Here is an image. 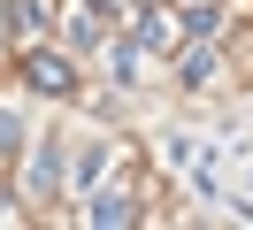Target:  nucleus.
Segmentation results:
<instances>
[{
	"mask_svg": "<svg viewBox=\"0 0 253 230\" xmlns=\"http://www.w3.org/2000/svg\"><path fill=\"white\" fill-rule=\"evenodd\" d=\"M31 85H39V92H69V85H77L69 54H31Z\"/></svg>",
	"mask_w": 253,
	"mask_h": 230,
	"instance_id": "nucleus-1",
	"label": "nucleus"
},
{
	"mask_svg": "<svg viewBox=\"0 0 253 230\" xmlns=\"http://www.w3.org/2000/svg\"><path fill=\"white\" fill-rule=\"evenodd\" d=\"M54 184H62V138H46V146H39V161H31V199H46Z\"/></svg>",
	"mask_w": 253,
	"mask_h": 230,
	"instance_id": "nucleus-2",
	"label": "nucleus"
},
{
	"mask_svg": "<svg viewBox=\"0 0 253 230\" xmlns=\"http://www.w3.org/2000/svg\"><path fill=\"white\" fill-rule=\"evenodd\" d=\"M138 46H146V54L176 46V15H169V8H146V15H138Z\"/></svg>",
	"mask_w": 253,
	"mask_h": 230,
	"instance_id": "nucleus-3",
	"label": "nucleus"
},
{
	"mask_svg": "<svg viewBox=\"0 0 253 230\" xmlns=\"http://www.w3.org/2000/svg\"><path fill=\"white\" fill-rule=\"evenodd\" d=\"M215 69H222V61H215V46H192V54L176 61V77H184V85H215Z\"/></svg>",
	"mask_w": 253,
	"mask_h": 230,
	"instance_id": "nucleus-4",
	"label": "nucleus"
},
{
	"mask_svg": "<svg viewBox=\"0 0 253 230\" xmlns=\"http://www.w3.org/2000/svg\"><path fill=\"white\" fill-rule=\"evenodd\" d=\"M84 223H130V199H123V192H92Z\"/></svg>",
	"mask_w": 253,
	"mask_h": 230,
	"instance_id": "nucleus-5",
	"label": "nucleus"
},
{
	"mask_svg": "<svg viewBox=\"0 0 253 230\" xmlns=\"http://www.w3.org/2000/svg\"><path fill=\"white\" fill-rule=\"evenodd\" d=\"M215 23H222L215 8H184V15H176V31H192V39H215Z\"/></svg>",
	"mask_w": 253,
	"mask_h": 230,
	"instance_id": "nucleus-6",
	"label": "nucleus"
},
{
	"mask_svg": "<svg viewBox=\"0 0 253 230\" xmlns=\"http://www.w3.org/2000/svg\"><path fill=\"white\" fill-rule=\"evenodd\" d=\"M16 146H23V123H16V107H0V161H16Z\"/></svg>",
	"mask_w": 253,
	"mask_h": 230,
	"instance_id": "nucleus-7",
	"label": "nucleus"
},
{
	"mask_svg": "<svg viewBox=\"0 0 253 230\" xmlns=\"http://www.w3.org/2000/svg\"><path fill=\"white\" fill-rule=\"evenodd\" d=\"M108 153H115V146H108V138H100V146H84V161H77V177H84V184H92V177H100V169H108Z\"/></svg>",
	"mask_w": 253,
	"mask_h": 230,
	"instance_id": "nucleus-8",
	"label": "nucleus"
},
{
	"mask_svg": "<svg viewBox=\"0 0 253 230\" xmlns=\"http://www.w3.org/2000/svg\"><path fill=\"white\" fill-rule=\"evenodd\" d=\"M108 69H115V77L130 85V77H138V46H115V54H108Z\"/></svg>",
	"mask_w": 253,
	"mask_h": 230,
	"instance_id": "nucleus-9",
	"label": "nucleus"
}]
</instances>
